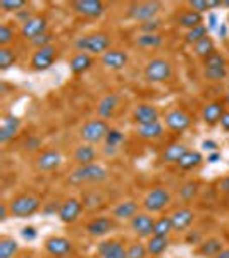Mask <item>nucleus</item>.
I'll list each match as a JSON object with an SVG mask.
<instances>
[{
    "label": "nucleus",
    "instance_id": "obj_1",
    "mask_svg": "<svg viewBox=\"0 0 229 258\" xmlns=\"http://www.w3.org/2000/svg\"><path fill=\"white\" fill-rule=\"evenodd\" d=\"M109 172L103 165L100 164H91V165H83V167H76L73 172L69 174L68 182L73 186H81V184H95V182L105 181Z\"/></svg>",
    "mask_w": 229,
    "mask_h": 258
},
{
    "label": "nucleus",
    "instance_id": "obj_2",
    "mask_svg": "<svg viewBox=\"0 0 229 258\" xmlns=\"http://www.w3.org/2000/svg\"><path fill=\"white\" fill-rule=\"evenodd\" d=\"M74 48L81 53L103 55L107 50H110V36L107 33H93V35L80 36L74 41Z\"/></svg>",
    "mask_w": 229,
    "mask_h": 258
},
{
    "label": "nucleus",
    "instance_id": "obj_3",
    "mask_svg": "<svg viewBox=\"0 0 229 258\" xmlns=\"http://www.w3.org/2000/svg\"><path fill=\"white\" fill-rule=\"evenodd\" d=\"M7 205H9L12 217L24 219V217H31L33 214H36L40 210L41 200L31 193H23L12 198Z\"/></svg>",
    "mask_w": 229,
    "mask_h": 258
},
{
    "label": "nucleus",
    "instance_id": "obj_4",
    "mask_svg": "<svg viewBox=\"0 0 229 258\" xmlns=\"http://www.w3.org/2000/svg\"><path fill=\"white\" fill-rule=\"evenodd\" d=\"M110 127L109 124L105 122L103 119H91L88 122H85L80 129V136L85 143L90 145H97L105 141L107 135H109Z\"/></svg>",
    "mask_w": 229,
    "mask_h": 258
},
{
    "label": "nucleus",
    "instance_id": "obj_5",
    "mask_svg": "<svg viewBox=\"0 0 229 258\" xmlns=\"http://www.w3.org/2000/svg\"><path fill=\"white\" fill-rule=\"evenodd\" d=\"M170 203V193L167 188H162V186H157V188H152L145 195L143 198V209L148 214H157V212H162Z\"/></svg>",
    "mask_w": 229,
    "mask_h": 258
},
{
    "label": "nucleus",
    "instance_id": "obj_6",
    "mask_svg": "<svg viewBox=\"0 0 229 258\" xmlns=\"http://www.w3.org/2000/svg\"><path fill=\"white\" fill-rule=\"evenodd\" d=\"M173 76V66L165 59H152L145 66V78L150 83H164Z\"/></svg>",
    "mask_w": 229,
    "mask_h": 258
},
{
    "label": "nucleus",
    "instance_id": "obj_7",
    "mask_svg": "<svg viewBox=\"0 0 229 258\" xmlns=\"http://www.w3.org/2000/svg\"><path fill=\"white\" fill-rule=\"evenodd\" d=\"M162 9L160 2H136L131 4L130 9H128V16L135 21L140 23H147L150 19H155V16L159 14V11Z\"/></svg>",
    "mask_w": 229,
    "mask_h": 258
},
{
    "label": "nucleus",
    "instance_id": "obj_8",
    "mask_svg": "<svg viewBox=\"0 0 229 258\" xmlns=\"http://www.w3.org/2000/svg\"><path fill=\"white\" fill-rule=\"evenodd\" d=\"M153 226H155V219L148 212H138L131 220L130 227L138 238H150L153 234Z\"/></svg>",
    "mask_w": 229,
    "mask_h": 258
},
{
    "label": "nucleus",
    "instance_id": "obj_9",
    "mask_svg": "<svg viewBox=\"0 0 229 258\" xmlns=\"http://www.w3.org/2000/svg\"><path fill=\"white\" fill-rule=\"evenodd\" d=\"M83 209H85V207H83L81 200L68 198V200H64V202L61 203V209H59L57 217H59L61 222H64V224H73V222H76V220L80 219Z\"/></svg>",
    "mask_w": 229,
    "mask_h": 258
},
{
    "label": "nucleus",
    "instance_id": "obj_10",
    "mask_svg": "<svg viewBox=\"0 0 229 258\" xmlns=\"http://www.w3.org/2000/svg\"><path fill=\"white\" fill-rule=\"evenodd\" d=\"M71 7H73V11L76 12V14L83 16V18H100V16L103 14V11H105V6H103V2H100V0H74L73 4H71Z\"/></svg>",
    "mask_w": 229,
    "mask_h": 258
},
{
    "label": "nucleus",
    "instance_id": "obj_11",
    "mask_svg": "<svg viewBox=\"0 0 229 258\" xmlns=\"http://www.w3.org/2000/svg\"><path fill=\"white\" fill-rule=\"evenodd\" d=\"M45 249L52 258H64L73 253V243L62 236H50L45 241Z\"/></svg>",
    "mask_w": 229,
    "mask_h": 258
},
{
    "label": "nucleus",
    "instance_id": "obj_12",
    "mask_svg": "<svg viewBox=\"0 0 229 258\" xmlns=\"http://www.w3.org/2000/svg\"><path fill=\"white\" fill-rule=\"evenodd\" d=\"M114 227V217H95L86 224V232L91 238H103V236L110 234Z\"/></svg>",
    "mask_w": 229,
    "mask_h": 258
},
{
    "label": "nucleus",
    "instance_id": "obj_13",
    "mask_svg": "<svg viewBox=\"0 0 229 258\" xmlns=\"http://www.w3.org/2000/svg\"><path fill=\"white\" fill-rule=\"evenodd\" d=\"M165 126L174 133H183L191 126V117L183 109H173L165 114Z\"/></svg>",
    "mask_w": 229,
    "mask_h": 258
},
{
    "label": "nucleus",
    "instance_id": "obj_14",
    "mask_svg": "<svg viewBox=\"0 0 229 258\" xmlns=\"http://www.w3.org/2000/svg\"><path fill=\"white\" fill-rule=\"evenodd\" d=\"M43 33H47V19L43 16H33L26 23L21 24V35L30 41Z\"/></svg>",
    "mask_w": 229,
    "mask_h": 258
},
{
    "label": "nucleus",
    "instance_id": "obj_15",
    "mask_svg": "<svg viewBox=\"0 0 229 258\" xmlns=\"http://www.w3.org/2000/svg\"><path fill=\"white\" fill-rule=\"evenodd\" d=\"M62 164V153L59 150H45L36 159V169L40 172H52Z\"/></svg>",
    "mask_w": 229,
    "mask_h": 258
},
{
    "label": "nucleus",
    "instance_id": "obj_16",
    "mask_svg": "<svg viewBox=\"0 0 229 258\" xmlns=\"http://www.w3.org/2000/svg\"><path fill=\"white\" fill-rule=\"evenodd\" d=\"M55 55H57V50L52 45L36 50L31 57V68L35 71H47L53 64V60H55Z\"/></svg>",
    "mask_w": 229,
    "mask_h": 258
},
{
    "label": "nucleus",
    "instance_id": "obj_17",
    "mask_svg": "<svg viewBox=\"0 0 229 258\" xmlns=\"http://www.w3.org/2000/svg\"><path fill=\"white\" fill-rule=\"evenodd\" d=\"M133 120L136 122V126L157 122L159 120V110H157V107L150 105V103H140L133 110Z\"/></svg>",
    "mask_w": 229,
    "mask_h": 258
},
{
    "label": "nucleus",
    "instance_id": "obj_18",
    "mask_svg": "<svg viewBox=\"0 0 229 258\" xmlns=\"http://www.w3.org/2000/svg\"><path fill=\"white\" fill-rule=\"evenodd\" d=\"M21 127V120L19 117H16L14 114H7L2 117V122H0V143L7 145L9 141L18 135Z\"/></svg>",
    "mask_w": 229,
    "mask_h": 258
},
{
    "label": "nucleus",
    "instance_id": "obj_19",
    "mask_svg": "<svg viewBox=\"0 0 229 258\" xmlns=\"http://www.w3.org/2000/svg\"><path fill=\"white\" fill-rule=\"evenodd\" d=\"M97 253L100 255V258H128L123 243L118 239L102 241L97 246Z\"/></svg>",
    "mask_w": 229,
    "mask_h": 258
},
{
    "label": "nucleus",
    "instance_id": "obj_20",
    "mask_svg": "<svg viewBox=\"0 0 229 258\" xmlns=\"http://www.w3.org/2000/svg\"><path fill=\"white\" fill-rule=\"evenodd\" d=\"M119 107V95L118 93H107L105 97L100 98L98 105H97V114L98 119H110L114 117L116 110Z\"/></svg>",
    "mask_w": 229,
    "mask_h": 258
},
{
    "label": "nucleus",
    "instance_id": "obj_21",
    "mask_svg": "<svg viewBox=\"0 0 229 258\" xmlns=\"http://www.w3.org/2000/svg\"><path fill=\"white\" fill-rule=\"evenodd\" d=\"M170 220H173V227L174 231H186L195 220V212L188 209V207H183V209H178L170 214Z\"/></svg>",
    "mask_w": 229,
    "mask_h": 258
},
{
    "label": "nucleus",
    "instance_id": "obj_22",
    "mask_svg": "<svg viewBox=\"0 0 229 258\" xmlns=\"http://www.w3.org/2000/svg\"><path fill=\"white\" fill-rule=\"evenodd\" d=\"M73 159L78 164V167L91 165V164H95V160H97V150H95L93 145H90V143L78 145V147L74 148Z\"/></svg>",
    "mask_w": 229,
    "mask_h": 258
},
{
    "label": "nucleus",
    "instance_id": "obj_23",
    "mask_svg": "<svg viewBox=\"0 0 229 258\" xmlns=\"http://www.w3.org/2000/svg\"><path fill=\"white\" fill-rule=\"evenodd\" d=\"M224 112H226V105H224V102H210L203 107L202 119L207 126H215V124L220 122V117L224 115Z\"/></svg>",
    "mask_w": 229,
    "mask_h": 258
},
{
    "label": "nucleus",
    "instance_id": "obj_24",
    "mask_svg": "<svg viewBox=\"0 0 229 258\" xmlns=\"http://www.w3.org/2000/svg\"><path fill=\"white\" fill-rule=\"evenodd\" d=\"M102 64L105 66L107 69L112 71H121L124 66L128 64V53L123 52V50H107L102 55Z\"/></svg>",
    "mask_w": 229,
    "mask_h": 258
},
{
    "label": "nucleus",
    "instance_id": "obj_25",
    "mask_svg": "<svg viewBox=\"0 0 229 258\" xmlns=\"http://www.w3.org/2000/svg\"><path fill=\"white\" fill-rule=\"evenodd\" d=\"M136 214H138V202L135 200H124L112 209V217L118 220H131Z\"/></svg>",
    "mask_w": 229,
    "mask_h": 258
},
{
    "label": "nucleus",
    "instance_id": "obj_26",
    "mask_svg": "<svg viewBox=\"0 0 229 258\" xmlns=\"http://www.w3.org/2000/svg\"><path fill=\"white\" fill-rule=\"evenodd\" d=\"M222 249H226V248H224L222 239L209 238V239H205V241H202V243H200L197 253L200 256H203V258H215L220 251H222Z\"/></svg>",
    "mask_w": 229,
    "mask_h": 258
},
{
    "label": "nucleus",
    "instance_id": "obj_27",
    "mask_svg": "<svg viewBox=\"0 0 229 258\" xmlns=\"http://www.w3.org/2000/svg\"><path fill=\"white\" fill-rule=\"evenodd\" d=\"M136 135L141 140H159L164 135V124L160 120L152 124H143V126H136Z\"/></svg>",
    "mask_w": 229,
    "mask_h": 258
},
{
    "label": "nucleus",
    "instance_id": "obj_28",
    "mask_svg": "<svg viewBox=\"0 0 229 258\" xmlns=\"http://www.w3.org/2000/svg\"><path fill=\"white\" fill-rule=\"evenodd\" d=\"M186 152H188V147L185 143H170L162 152V160L165 164H178Z\"/></svg>",
    "mask_w": 229,
    "mask_h": 258
},
{
    "label": "nucleus",
    "instance_id": "obj_29",
    "mask_svg": "<svg viewBox=\"0 0 229 258\" xmlns=\"http://www.w3.org/2000/svg\"><path fill=\"white\" fill-rule=\"evenodd\" d=\"M91 64H93V59H91L90 53L78 52L76 55L71 59L69 68H71V71H73L74 74H81V73H85V71H88L91 68Z\"/></svg>",
    "mask_w": 229,
    "mask_h": 258
},
{
    "label": "nucleus",
    "instance_id": "obj_30",
    "mask_svg": "<svg viewBox=\"0 0 229 258\" xmlns=\"http://www.w3.org/2000/svg\"><path fill=\"white\" fill-rule=\"evenodd\" d=\"M145 244H147L148 255L159 256L169 248V238H164V236H150Z\"/></svg>",
    "mask_w": 229,
    "mask_h": 258
},
{
    "label": "nucleus",
    "instance_id": "obj_31",
    "mask_svg": "<svg viewBox=\"0 0 229 258\" xmlns=\"http://www.w3.org/2000/svg\"><path fill=\"white\" fill-rule=\"evenodd\" d=\"M202 162H203L202 153L197 152V150H188V152L181 157V160L178 162V167L183 170H191V169L198 167Z\"/></svg>",
    "mask_w": 229,
    "mask_h": 258
},
{
    "label": "nucleus",
    "instance_id": "obj_32",
    "mask_svg": "<svg viewBox=\"0 0 229 258\" xmlns=\"http://www.w3.org/2000/svg\"><path fill=\"white\" fill-rule=\"evenodd\" d=\"M202 14L200 12H195V11H185L183 14L178 18V23H180V26L186 28V30H193V28H197L202 24Z\"/></svg>",
    "mask_w": 229,
    "mask_h": 258
},
{
    "label": "nucleus",
    "instance_id": "obj_33",
    "mask_svg": "<svg viewBox=\"0 0 229 258\" xmlns=\"http://www.w3.org/2000/svg\"><path fill=\"white\" fill-rule=\"evenodd\" d=\"M123 140H124L123 133L116 127H110L109 135H107V138H105V153L107 155H114V153L118 152V147L123 143Z\"/></svg>",
    "mask_w": 229,
    "mask_h": 258
},
{
    "label": "nucleus",
    "instance_id": "obj_34",
    "mask_svg": "<svg viewBox=\"0 0 229 258\" xmlns=\"http://www.w3.org/2000/svg\"><path fill=\"white\" fill-rule=\"evenodd\" d=\"M19 251V244L14 238L0 239V258H14Z\"/></svg>",
    "mask_w": 229,
    "mask_h": 258
},
{
    "label": "nucleus",
    "instance_id": "obj_35",
    "mask_svg": "<svg viewBox=\"0 0 229 258\" xmlns=\"http://www.w3.org/2000/svg\"><path fill=\"white\" fill-rule=\"evenodd\" d=\"M173 231H174V227H173L170 215H164V217L155 220V226H153V234L152 236H164V238H169V234Z\"/></svg>",
    "mask_w": 229,
    "mask_h": 258
},
{
    "label": "nucleus",
    "instance_id": "obj_36",
    "mask_svg": "<svg viewBox=\"0 0 229 258\" xmlns=\"http://www.w3.org/2000/svg\"><path fill=\"white\" fill-rule=\"evenodd\" d=\"M193 52L197 57H202V59H205V57H209L212 52H215L214 48V40L210 38V36H205V38H202L200 41L193 45Z\"/></svg>",
    "mask_w": 229,
    "mask_h": 258
},
{
    "label": "nucleus",
    "instance_id": "obj_37",
    "mask_svg": "<svg viewBox=\"0 0 229 258\" xmlns=\"http://www.w3.org/2000/svg\"><path fill=\"white\" fill-rule=\"evenodd\" d=\"M162 36L160 35H140L138 38H136V45L141 48H157L162 45Z\"/></svg>",
    "mask_w": 229,
    "mask_h": 258
},
{
    "label": "nucleus",
    "instance_id": "obj_38",
    "mask_svg": "<svg viewBox=\"0 0 229 258\" xmlns=\"http://www.w3.org/2000/svg\"><path fill=\"white\" fill-rule=\"evenodd\" d=\"M215 7H222V2H217V0H191L190 2V9L195 12H205L210 9H215Z\"/></svg>",
    "mask_w": 229,
    "mask_h": 258
},
{
    "label": "nucleus",
    "instance_id": "obj_39",
    "mask_svg": "<svg viewBox=\"0 0 229 258\" xmlns=\"http://www.w3.org/2000/svg\"><path fill=\"white\" fill-rule=\"evenodd\" d=\"M198 193V182L197 181H186L180 188V198L183 202H191Z\"/></svg>",
    "mask_w": 229,
    "mask_h": 258
},
{
    "label": "nucleus",
    "instance_id": "obj_40",
    "mask_svg": "<svg viewBox=\"0 0 229 258\" xmlns=\"http://www.w3.org/2000/svg\"><path fill=\"white\" fill-rule=\"evenodd\" d=\"M16 64V53L9 47H0V69L7 71Z\"/></svg>",
    "mask_w": 229,
    "mask_h": 258
},
{
    "label": "nucleus",
    "instance_id": "obj_41",
    "mask_svg": "<svg viewBox=\"0 0 229 258\" xmlns=\"http://www.w3.org/2000/svg\"><path fill=\"white\" fill-rule=\"evenodd\" d=\"M205 36H209V28L205 26V24H200V26L193 28V30H188V33H186V41L191 45H195L197 41H200L202 38H205Z\"/></svg>",
    "mask_w": 229,
    "mask_h": 258
},
{
    "label": "nucleus",
    "instance_id": "obj_42",
    "mask_svg": "<svg viewBox=\"0 0 229 258\" xmlns=\"http://www.w3.org/2000/svg\"><path fill=\"white\" fill-rule=\"evenodd\" d=\"M126 255L128 258H147L148 251H147V244L140 243V241H135L130 246L126 248Z\"/></svg>",
    "mask_w": 229,
    "mask_h": 258
},
{
    "label": "nucleus",
    "instance_id": "obj_43",
    "mask_svg": "<svg viewBox=\"0 0 229 258\" xmlns=\"http://www.w3.org/2000/svg\"><path fill=\"white\" fill-rule=\"evenodd\" d=\"M203 69H212V68H226V59L220 52H212L209 57L203 59Z\"/></svg>",
    "mask_w": 229,
    "mask_h": 258
},
{
    "label": "nucleus",
    "instance_id": "obj_44",
    "mask_svg": "<svg viewBox=\"0 0 229 258\" xmlns=\"http://www.w3.org/2000/svg\"><path fill=\"white\" fill-rule=\"evenodd\" d=\"M203 76L209 81H222L227 76L226 68H212V69H203Z\"/></svg>",
    "mask_w": 229,
    "mask_h": 258
},
{
    "label": "nucleus",
    "instance_id": "obj_45",
    "mask_svg": "<svg viewBox=\"0 0 229 258\" xmlns=\"http://www.w3.org/2000/svg\"><path fill=\"white\" fill-rule=\"evenodd\" d=\"M26 6H28V2H24V0H2V2H0V7L6 12H19Z\"/></svg>",
    "mask_w": 229,
    "mask_h": 258
},
{
    "label": "nucleus",
    "instance_id": "obj_46",
    "mask_svg": "<svg viewBox=\"0 0 229 258\" xmlns=\"http://www.w3.org/2000/svg\"><path fill=\"white\" fill-rule=\"evenodd\" d=\"M14 40V30L9 24H0V47H7Z\"/></svg>",
    "mask_w": 229,
    "mask_h": 258
},
{
    "label": "nucleus",
    "instance_id": "obj_47",
    "mask_svg": "<svg viewBox=\"0 0 229 258\" xmlns=\"http://www.w3.org/2000/svg\"><path fill=\"white\" fill-rule=\"evenodd\" d=\"M160 23H162V21L159 18L150 19V21H147V23H141L140 24V31L143 33V35H155L157 30L160 28Z\"/></svg>",
    "mask_w": 229,
    "mask_h": 258
},
{
    "label": "nucleus",
    "instance_id": "obj_48",
    "mask_svg": "<svg viewBox=\"0 0 229 258\" xmlns=\"http://www.w3.org/2000/svg\"><path fill=\"white\" fill-rule=\"evenodd\" d=\"M50 43H52V35H50V33H43V35H40V36H36V38L31 40V45L33 47H36V50L50 47Z\"/></svg>",
    "mask_w": 229,
    "mask_h": 258
},
{
    "label": "nucleus",
    "instance_id": "obj_49",
    "mask_svg": "<svg viewBox=\"0 0 229 258\" xmlns=\"http://www.w3.org/2000/svg\"><path fill=\"white\" fill-rule=\"evenodd\" d=\"M102 203V200H100V197L97 193H88L85 198H83V207L85 209H97V207Z\"/></svg>",
    "mask_w": 229,
    "mask_h": 258
},
{
    "label": "nucleus",
    "instance_id": "obj_50",
    "mask_svg": "<svg viewBox=\"0 0 229 258\" xmlns=\"http://www.w3.org/2000/svg\"><path fill=\"white\" fill-rule=\"evenodd\" d=\"M21 236H23V239H26V241H33V239H36L38 232H36V229L33 226H26V227H23V231H21Z\"/></svg>",
    "mask_w": 229,
    "mask_h": 258
},
{
    "label": "nucleus",
    "instance_id": "obj_51",
    "mask_svg": "<svg viewBox=\"0 0 229 258\" xmlns=\"http://www.w3.org/2000/svg\"><path fill=\"white\" fill-rule=\"evenodd\" d=\"M24 147H26V150H30V152H35V150L40 148V140L36 136H30L26 140V143H24Z\"/></svg>",
    "mask_w": 229,
    "mask_h": 258
},
{
    "label": "nucleus",
    "instance_id": "obj_52",
    "mask_svg": "<svg viewBox=\"0 0 229 258\" xmlns=\"http://www.w3.org/2000/svg\"><path fill=\"white\" fill-rule=\"evenodd\" d=\"M219 191L224 195H229V176H226L219 181Z\"/></svg>",
    "mask_w": 229,
    "mask_h": 258
},
{
    "label": "nucleus",
    "instance_id": "obj_53",
    "mask_svg": "<svg viewBox=\"0 0 229 258\" xmlns=\"http://www.w3.org/2000/svg\"><path fill=\"white\" fill-rule=\"evenodd\" d=\"M202 148H203V150H209V152H217L219 145L215 143V141L205 140V141H203V143H202Z\"/></svg>",
    "mask_w": 229,
    "mask_h": 258
},
{
    "label": "nucleus",
    "instance_id": "obj_54",
    "mask_svg": "<svg viewBox=\"0 0 229 258\" xmlns=\"http://www.w3.org/2000/svg\"><path fill=\"white\" fill-rule=\"evenodd\" d=\"M220 127L224 129V131H229V110L224 112V115L220 117Z\"/></svg>",
    "mask_w": 229,
    "mask_h": 258
},
{
    "label": "nucleus",
    "instance_id": "obj_55",
    "mask_svg": "<svg viewBox=\"0 0 229 258\" xmlns=\"http://www.w3.org/2000/svg\"><path fill=\"white\" fill-rule=\"evenodd\" d=\"M7 215H11L9 205H7V203H2V205H0V220H6Z\"/></svg>",
    "mask_w": 229,
    "mask_h": 258
},
{
    "label": "nucleus",
    "instance_id": "obj_56",
    "mask_svg": "<svg viewBox=\"0 0 229 258\" xmlns=\"http://www.w3.org/2000/svg\"><path fill=\"white\" fill-rule=\"evenodd\" d=\"M217 160H220V153L219 152H212L210 155H207V162H210V164H215Z\"/></svg>",
    "mask_w": 229,
    "mask_h": 258
},
{
    "label": "nucleus",
    "instance_id": "obj_57",
    "mask_svg": "<svg viewBox=\"0 0 229 258\" xmlns=\"http://www.w3.org/2000/svg\"><path fill=\"white\" fill-rule=\"evenodd\" d=\"M210 24H209V28H215V26H217V18H215V16L214 14H210Z\"/></svg>",
    "mask_w": 229,
    "mask_h": 258
},
{
    "label": "nucleus",
    "instance_id": "obj_58",
    "mask_svg": "<svg viewBox=\"0 0 229 258\" xmlns=\"http://www.w3.org/2000/svg\"><path fill=\"white\" fill-rule=\"evenodd\" d=\"M219 35H220V36H226V35H227V30H226V26H224V24L219 28Z\"/></svg>",
    "mask_w": 229,
    "mask_h": 258
},
{
    "label": "nucleus",
    "instance_id": "obj_59",
    "mask_svg": "<svg viewBox=\"0 0 229 258\" xmlns=\"http://www.w3.org/2000/svg\"><path fill=\"white\" fill-rule=\"evenodd\" d=\"M222 6H224V7H229V0H224Z\"/></svg>",
    "mask_w": 229,
    "mask_h": 258
},
{
    "label": "nucleus",
    "instance_id": "obj_60",
    "mask_svg": "<svg viewBox=\"0 0 229 258\" xmlns=\"http://www.w3.org/2000/svg\"><path fill=\"white\" fill-rule=\"evenodd\" d=\"M226 105H227V107H229V93H227V95H226Z\"/></svg>",
    "mask_w": 229,
    "mask_h": 258
},
{
    "label": "nucleus",
    "instance_id": "obj_61",
    "mask_svg": "<svg viewBox=\"0 0 229 258\" xmlns=\"http://www.w3.org/2000/svg\"><path fill=\"white\" fill-rule=\"evenodd\" d=\"M21 258H35L33 255H24V256H21Z\"/></svg>",
    "mask_w": 229,
    "mask_h": 258
},
{
    "label": "nucleus",
    "instance_id": "obj_62",
    "mask_svg": "<svg viewBox=\"0 0 229 258\" xmlns=\"http://www.w3.org/2000/svg\"><path fill=\"white\" fill-rule=\"evenodd\" d=\"M227 21H229V16H227Z\"/></svg>",
    "mask_w": 229,
    "mask_h": 258
},
{
    "label": "nucleus",
    "instance_id": "obj_63",
    "mask_svg": "<svg viewBox=\"0 0 229 258\" xmlns=\"http://www.w3.org/2000/svg\"><path fill=\"white\" fill-rule=\"evenodd\" d=\"M227 251H229V248H227Z\"/></svg>",
    "mask_w": 229,
    "mask_h": 258
}]
</instances>
